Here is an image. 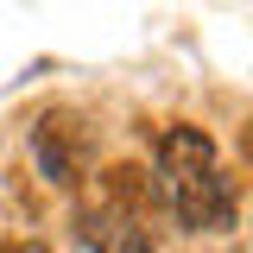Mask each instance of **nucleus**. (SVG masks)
Instances as JSON below:
<instances>
[{"label":"nucleus","mask_w":253,"mask_h":253,"mask_svg":"<svg viewBox=\"0 0 253 253\" xmlns=\"http://www.w3.org/2000/svg\"><path fill=\"white\" fill-rule=\"evenodd\" d=\"M158 184L171 196V209L184 215V228L196 234H228L234 228V190L215 171V139L203 126H171L158 139Z\"/></svg>","instance_id":"1"},{"label":"nucleus","mask_w":253,"mask_h":253,"mask_svg":"<svg viewBox=\"0 0 253 253\" xmlns=\"http://www.w3.org/2000/svg\"><path fill=\"white\" fill-rule=\"evenodd\" d=\"M32 158L51 184H76L89 171V121L76 108H44L32 126Z\"/></svg>","instance_id":"2"},{"label":"nucleus","mask_w":253,"mask_h":253,"mask_svg":"<svg viewBox=\"0 0 253 253\" xmlns=\"http://www.w3.org/2000/svg\"><path fill=\"white\" fill-rule=\"evenodd\" d=\"M83 241H89L95 253H152L139 215H133L126 203H114V196L95 203V209H83Z\"/></svg>","instance_id":"3"},{"label":"nucleus","mask_w":253,"mask_h":253,"mask_svg":"<svg viewBox=\"0 0 253 253\" xmlns=\"http://www.w3.org/2000/svg\"><path fill=\"white\" fill-rule=\"evenodd\" d=\"M0 253H44V247H38V241H6Z\"/></svg>","instance_id":"4"}]
</instances>
